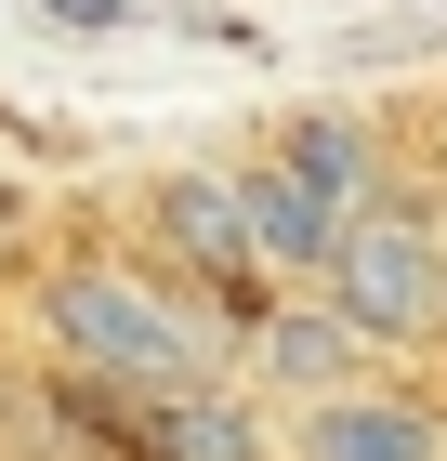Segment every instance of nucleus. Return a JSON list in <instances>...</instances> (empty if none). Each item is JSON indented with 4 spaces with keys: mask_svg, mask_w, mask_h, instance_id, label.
<instances>
[{
    "mask_svg": "<svg viewBox=\"0 0 447 461\" xmlns=\"http://www.w3.org/2000/svg\"><path fill=\"white\" fill-rule=\"evenodd\" d=\"M40 317H53V343L93 383H132V395H198V369H210V330L184 317L172 290L119 277V264H67V277L40 290Z\"/></svg>",
    "mask_w": 447,
    "mask_h": 461,
    "instance_id": "f257e3e1",
    "label": "nucleus"
},
{
    "mask_svg": "<svg viewBox=\"0 0 447 461\" xmlns=\"http://www.w3.org/2000/svg\"><path fill=\"white\" fill-rule=\"evenodd\" d=\"M264 356L290 369V383H329V369H343V317H276Z\"/></svg>",
    "mask_w": 447,
    "mask_h": 461,
    "instance_id": "0eeeda50",
    "label": "nucleus"
},
{
    "mask_svg": "<svg viewBox=\"0 0 447 461\" xmlns=\"http://www.w3.org/2000/svg\"><path fill=\"white\" fill-rule=\"evenodd\" d=\"M158 224H172V250H198L210 277H250V224H237V172H172V185H158Z\"/></svg>",
    "mask_w": 447,
    "mask_h": 461,
    "instance_id": "39448f33",
    "label": "nucleus"
},
{
    "mask_svg": "<svg viewBox=\"0 0 447 461\" xmlns=\"http://www.w3.org/2000/svg\"><path fill=\"white\" fill-rule=\"evenodd\" d=\"M237 224H250V264H329V238H343V212L316 198L303 172H237Z\"/></svg>",
    "mask_w": 447,
    "mask_h": 461,
    "instance_id": "7ed1b4c3",
    "label": "nucleus"
},
{
    "mask_svg": "<svg viewBox=\"0 0 447 461\" xmlns=\"http://www.w3.org/2000/svg\"><path fill=\"white\" fill-rule=\"evenodd\" d=\"M329 290H343V343H434V330H447L434 224H408V212H343Z\"/></svg>",
    "mask_w": 447,
    "mask_h": 461,
    "instance_id": "f03ea898",
    "label": "nucleus"
},
{
    "mask_svg": "<svg viewBox=\"0 0 447 461\" xmlns=\"http://www.w3.org/2000/svg\"><path fill=\"white\" fill-rule=\"evenodd\" d=\"M132 448H145V461H264V435H250L237 395H158Z\"/></svg>",
    "mask_w": 447,
    "mask_h": 461,
    "instance_id": "423d86ee",
    "label": "nucleus"
},
{
    "mask_svg": "<svg viewBox=\"0 0 447 461\" xmlns=\"http://www.w3.org/2000/svg\"><path fill=\"white\" fill-rule=\"evenodd\" d=\"M53 27H119V0H40Z\"/></svg>",
    "mask_w": 447,
    "mask_h": 461,
    "instance_id": "6e6552de",
    "label": "nucleus"
},
{
    "mask_svg": "<svg viewBox=\"0 0 447 461\" xmlns=\"http://www.w3.org/2000/svg\"><path fill=\"white\" fill-rule=\"evenodd\" d=\"M303 461H434V422L395 409V395H316Z\"/></svg>",
    "mask_w": 447,
    "mask_h": 461,
    "instance_id": "20e7f679",
    "label": "nucleus"
}]
</instances>
